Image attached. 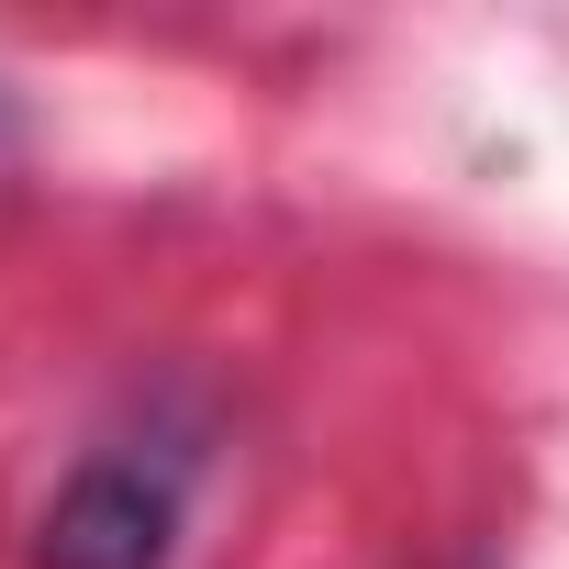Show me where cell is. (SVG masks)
<instances>
[{
  "label": "cell",
  "mask_w": 569,
  "mask_h": 569,
  "mask_svg": "<svg viewBox=\"0 0 569 569\" xmlns=\"http://www.w3.org/2000/svg\"><path fill=\"white\" fill-rule=\"evenodd\" d=\"M190 436H112L90 447L46 513H34V569H168L190 536Z\"/></svg>",
  "instance_id": "obj_1"
}]
</instances>
